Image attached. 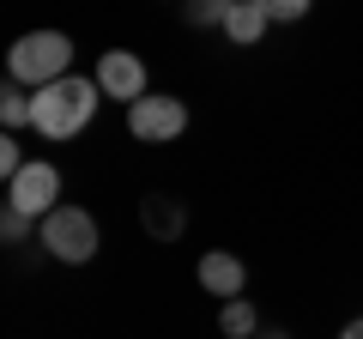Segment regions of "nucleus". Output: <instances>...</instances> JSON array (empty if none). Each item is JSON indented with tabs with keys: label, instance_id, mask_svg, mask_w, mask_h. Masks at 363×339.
Instances as JSON below:
<instances>
[{
	"label": "nucleus",
	"instance_id": "nucleus-1",
	"mask_svg": "<svg viewBox=\"0 0 363 339\" xmlns=\"http://www.w3.org/2000/svg\"><path fill=\"white\" fill-rule=\"evenodd\" d=\"M97 104H104V85L85 79V73H67V79H55V85L37 91V121L30 128L43 140H79L97 121Z\"/></svg>",
	"mask_w": 363,
	"mask_h": 339
},
{
	"label": "nucleus",
	"instance_id": "nucleus-2",
	"mask_svg": "<svg viewBox=\"0 0 363 339\" xmlns=\"http://www.w3.org/2000/svg\"><path fill=\"white\" fill-rule=\"evenodd\" d=\"M67 73H73V37L67 30H25L6 49V79H18L30 91H43V85H55Z\"/></svg>",
	"mask_w": 363,
	"mask_h": 339
},
{
	"label": "nucleus",
	"instance_id": "nucleus-3",
	"mask_svg": "<svg viewBox=\"0 0 363 339\" xmlns=\"http://www.w3.org/2000/svg\"><path fill=\"white\" fill-rule=\"evenodd\" d=\"M37 243L49 248L55 261H67V267H85L91 255H97V243H104V236H97V218H91L85 206H55L49 218L37 224Z\"/></svg>",
	"mask_w": 363,
	"mask_h": 339
},
{
	"label": "nucleus",
	"instance_id": "nucleus-4",
	"mask_svg": "<svg viewBox=\"0 0 363 339\" xmlns=\"http://www.w3.org/2000/svg\"><path fill=\"white\" fill-rule=\"evenodd\" d=\"M6 206L43 224V218L55 212V206H61V170H55L49 157H30V164L18 170L13 182H6Z\"/></svg>",
	"mask_w": 363,
	"mask_h": 339
},
{
	"label": "nucleus",
	"instance_id": "nucleus-5",
	"mask_svg": "<svg viewBox=\"0 0 363 339\" xmlns=\"http://www.w3.org/2000/svg\"><path fill=\"white\" fill-rule=\"evenodd\" d=\"M128 133L145 140V145L182 140V133H188V104H182V97H164V91H145L140 104H128Z\"/></svg>",
	"mask_w": 363,
	"mask_h": 339
},
{
	"label": "nucleus",
	"instance_id": "nucleus-6",
	"mask_svg": "<svg viewBox=\"0 0 363 339\" xmlns=\"http://www.w3.org/2000/svg\"><path fill=\"white\" fill-rule=\"evenodd\" d=\"M91 79H97L104 97H116V104H140V97L152 91V73H145V61H140L133 49H104Z\"/></svg>",
	"mask_w": 363,
	"mask_h": 339
},
{
	"label": "nucleus",
	"instance_id": "nucleus-7",
	"mask_svg": "<svg viewBox=\"0 0 363 339\" xmlns=\"http://www.w3.org/2000/svg\"><path fill=\"white\" fill-rule=\"evenodd\" d=\"M200 291H212L218 303H230V297H242V285H248V267L236 261L230 248H212V255H200Z\"/></svg>",
	"mask_w": 363,
	"mask_h": 339
},
{
	"label": "nucleus",
	"instance_id": "nucleus-8",
	"mask_svg": "<svg viewBox=\"0 0 363 339\" xmlns=\"http://www.w3.org/2000/svg\"><path fill=\"white\" fill-rule=\"evenodd\" d=\"M140 224L152 230V243H182V230H188V206H182V194H145Z\"/></svg>",
	"mask_w": 363,
	"mask_h": 339
},
{
	"label": "nucleus",
	"instance_id": "nucleus-9",
	"mask_svg": "<svg viewBox=\"0 0 363 339\" xmlns=\"http://www.w3.org/2000/svg\"><path fill=\"white\" fill-rule=\"evenodd\" d=\"M267 30H272V18L260 13L255 0H230V18H224V37H230L236 49H255V43L267 37Z\"/></svg>",
	"mask_w": 363,
	"mask_h": 339
},
{
	"label": "nucleus",
	"instance_id": "nucleus-10",
	"mask_svg": "<svg viewBox=\"0 0 363 339\" xmlns=\"http://www.w3.org/2000/svg\"><path fill=\"white\" fill-rule=\"evenodd\" d=\"M0 121H6V128H30V121H37V91L18 85V79H6V85H0Z\"/></svg>",
	"mask_w": 363,
	"mask_h": 339
},
{
	"label": "nucleus",
	"instance_id": "nucleus-11",
	"mask_svg": "<svg viewBox=\"0 0 363 339\" xmlns=\"http://www.w3.org/2000/svg\"><path fill=\"white\" fill-rule=\"evenodd\" d=\"M218 333H224V339H255V333H260V315H255V303H248V297L218 303Z\"/></svg>",
	"mask_w": 363,
	"mask_h": 339
},
{
	"label": "nucleus",
	"instance_id": "nucleus-12",
	"mask_svg": "<svg viewBox=\"0 0 363 339\" xmlns=\"http://www.w3.org/2000/svg\"><path fill=\"white\" fill-rule=\"evenodd\" d=\"M224 18H230V0H182V25L194 30H224Z\"/></svg>",
	"mask_w": 363,
	"mask_h": 339
},
{
	"label": "nucleus",
	"instance_id": "nucleus-13",
	"mask_svg": "<svg viewBox=\"0 0 363 339\" xmlns=\"http://www.w3.org/2000/svg\"><path fill=\"white\" fill-rule=\"evenodd\" d=\"M0 236H6V243H30V236H37V218H25V212H13V206H0Z\"/></svg>",
	"mask_w": 363,
	"mask_h": 339
},
{
	"label": "nucleus",
	"instance_id": "nucleus-14",
	"mask_svg": "<svg viewBox=\"0 0 363 339\" xmlns=\"http://www.w3.org/2000/svg\"><path fill=\"white\" fill-rule=\"evenodd\" d=\"M255 6L272 18V25H297V18L309 13V0H255Z\"/></svg>",
	"mask_w": 363,
	"mask_h": 339
},
{
	"label": "nucleus",
	"instance_id": "nucleus-15",
	"mask_svg": "<svg viewBox=\"0 0 363 339\" xmlns=\"http://www.w3.org/2000/svg\"><path fill=\"white\" fill-rule=\"evenodd\" d=\"M25 164H30V157L18 152V140H0V182H13V176H18Z\"/></svg>",
	"mask_w": 363,
	"mask_h": 339
},
{
	"label": "nucleus",
	"instance_id": "nucleus-16",
	"mask_svg": "<svg viewBox=\"0 0 363 339\" xmlns=\"http://www.w3.org/2000/svg\"><path fill=\"white\" fill-rule=\"evenodd\" d=\"M339 339H363V315H357V321H345V327H339Z\"/></svg>",
	"mask_w": 363,
	"mask_h": 339
},
{
	"label": "nucleus",
	"instance_id": "nucleus-17",
	"mask_svg": "<svg viewBox=\"0 0 363 339\" xmlns=\"http://www.w3.org/2000/svg\"><path fill=\"white\" fill-rule=\"evenodd\" d=\"M255 339H291V333H285V327H260Z\"/></svg>",
	"mask_w": 363,
	"mask_h": 339
}]
</instances>
